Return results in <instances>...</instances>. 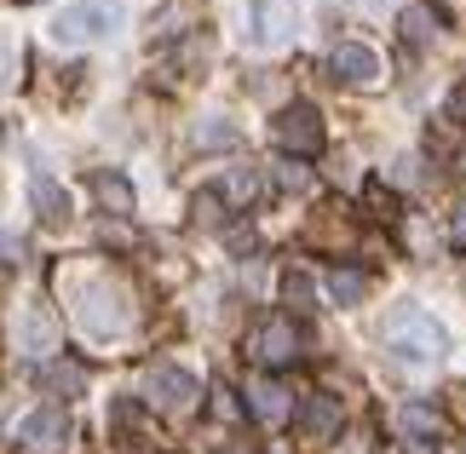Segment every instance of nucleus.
Here are the masks:
<instances>
[{"label":"nucleus","mask_w":466,"mask_h":454,"mask_svg":"<svg viewBox=\"0 0 466 454\" xmlns=\"http://www.w3.org/2000/svg\"><path fill=\"white\" fill-rule=\"evenodd\" d=\"M121 0H76V6L58 12V24H52V35H58L64 46H81V41H98V35H116L121 29Z\"/></svg>","instance_id":"3"},{"label":"nucleus","mask_w":466,"mask_h":454,"mask_svg":"<svg viewBox=\"0 0 466 454\" xmlns=\"http://www.w3.org/2000/svg\"><path fill=\"white\" fill-rule=\"evenodd\" d=\"M438 35V12L432 6H403V41L409 46H426Z\"/></svg>","instance_id":"17"},{"label":"nucleus","mask_w":466,"mask_h":454,"mask_svg":"<svg viewBox=\"0 0 466 454\" xmlns=\"http://www.w3.org/2000/svg\"><path fill=\"white\" fill-rule=\"evenodd\" d=\"M196 144H202V150H219V144H237V126H230V121H208V126H196Z\"/></svg>","instance_id":"20"},{"label":"nucleus","mask_w":466,"mask_h":454,"mask_svg":"<svg viewBox=\"0 0 466 454\" xmlns=\"http://www.w3.org/2000/svg\"><path fill=\"white\" fill-rule=\"evenodd\" d=\"M12 443H17V454H58L69 443V414L64 409H35V414H24L17 431H12Z\"/></svg>","instance_id":"4"},{"label":"nucleus","mask_w":466,"mask_h":454,"mask_svg":"<svg viewBox=\"0 0 466 454\" xmlns=\"http://www.w3.org/2000/svg\"><path fill=\"white\" fill-rule=\"evenodd\" d=\"M299 431H306L311 443H329L334 431H339V403L329 391H311L306 403H299Z\"/></svg>","instance_id":"12"},{"label":"nucleus","mask_w":466,"mask_h":454,"mask_svg":"<svg viewBox=\"0 0 466 454\" xmlns=\"http://www.w3.org/2000/svg\"><path fill=\"white\" fill-rule=\"evenodd\" d=\"M386 345L403 362H438L443 351H450V334H443V322L432 311H420V305H398V311L386 317Z\"/></svg>","instance_id":"1"},{"label":"nucleus","mask_w":466,"mask_h":454,"mask_svg":"<svg viewBox=\"0 0 466 454\" xmlns=\"http://www.w3.org/2000/svg\"><path fill=\"white\" fill-rule=\"evenodd\" d=\"M196 219H202V225H219V196H213V190L196 196Z\"/></svg>","instance_id":"24"},{"label":"nucleus","mask_w":466,"mask_h":454,"mask_svg":"<svg viewBox=\"0 0 466 454\" xmlns=\"http://www.w3.org/2000/svg\"><path fill=\"white\" fill-rule=\"evenodd\" d=\"M289 386H282V379H271V374H259L254 386H248V414H259L265 426H282L294 414V403H289Z\"/></svg>","instance_id":"11"},{"label":"nucleus","mask_w":466,"mask_h":454,"mask_svg":"<svg viewBox=\"0 0 466 454\" xmlns=\"http://www.w3.org/2000/svg\"><path fill=\"white\" fill-rule=\"evenodd\" d=\"M294 0H254L248 6V41L254 46H282L294 35Z\"/></svg>","instance_id":"8"},{"label":"nucleus","mask_w":466,"mask_h":454,"mask_svg":"<svg viewBox=\"0 0 466 454\" xmlns=\"http://www.w3.org/2000/svg\"><path fill=\"white\" fill-rule=\"evenodd\" d=\"M329 294H334V305H363L369 277L363 270H329Z\"/></svg>","instance_id":"16"},{"label":"nucleus","mask_w":466,"mask_h":454,"mask_svg":"<svg viewBox=\"0 0 466 454\" xmlns=\"http://www.w3.org/2000/svg\"><path fill=\"white\" fill-rule=\"evenodd\" d=\"M17 351H29V357H52V351H58V322H52L46 305H24V322H17Z\"/></svg>","instance_id":"10"},{"label":"nucleus","mask_w":466,"mask_h":454,"mask_svg":"<svg viewBox=\"0 0 466 454\" xmlns=\"http://www.w3.org/2000/svg\"><path fill=\"white\" fill-rule=\"evenodd\" d=\"M277 185H282V190H311V173L299 167V156H289V161L277 167Z\"/></svg>","instance_id":"21"},{"label":"nucleus","mask_w":466,"mask_h":454,"mask_svg":"<svg viewBox=\"0 0 466 454\" xmlns=\"http://www.w3.org/2000/svg\"><path fill=\"white\" fill-rule=\"evenodd\" d=\"M76 322H81V328L93 334V339L121 334V328L133 322L127 288H121V282H104V277H98V282H86V288H81V299H76Z\"/></svg>","instance_id":"2"},{"label":"nucleus","mask_w":466,"mask_h":454,"mask_svg":"<svg viewBox=\"0 0 466 454\" xmlns=\"http://www.w3.org/2000/svg\"><path fill=\"white\" fill-rule=\"evenodd\" d=\"M450 236H455V247H466V207L455 213V225H450Z\"/></svg>","instance_id":"27"},{"label":"nucleus","mask_w":466,"mask_h":454,"mask_svg":"<svg viewBox=\"0 0 466 454\" xmlns=\"http://www.w3.org/2000/svg\"><path fill=\"white\" fill-rule=\"evenodd\" d=\"M282 299H289V305H311V277L289 270V277H282Z\"/></svg>","instance_id":"22"},{"label":"nucleus","mask_w":466,"mask_h":454,"mask_svg":"<svg viewBox=\"0 0 466 454\" xmlns=\"http://www.w3.org/2000/svg\"><path fill=\"white\" fill-rule=\"evenodd\" d=\"M93 190H98L104 213H116V219H127V213H133V185L121 173H93Z\"/></svg>","instance_id":"14"},{"label":"nucleus","mask_w":466,"mask_h":454,"mask_svg":"<svg viewBox=\"0 0 466 454\" xmlns=\"http://www.w3.org/2000/svg\"><path fill=\"white\" fill-rule=\"evenodd\" d=\"M329 69L346 86H380V76H386V69H380V52L363 46V41H339L334 58H329Z\"/></svg>","instance_id":"9"},{"label":"nucleus","mask_w":466,"mask_h":454,"mask_svg":"<svg viewBox=\"0 0 466 454\" xmlns=\"http://www.w3.org/2000/svg\"><path fill=\"white\" fill-rule=\"evenodd\" d=\"M403 431H409L415 443H432L438 431H443V414H438L432 403H409V409H403Z\"/></svg>","instance_id":"15"},{"label":"nucleus","mask_w":466,"mask_h":454,"mask_svg":"<svg viewBox=\"0 0 466 454\" xmlns=\"http://www.w3.org/2000/svg\"><path fill=\"white\" fill-rule=\"evenodd\" d=\"M254 357L265 362V368H289V362L306 357V334H299V322L294 317H271V322H259V334H254Z\"/></svg>","instance_id":"6"},{"label":"nucleus","mask_w":466,"mask_h":454,"mask_svg":"<svg viewBox=\"0 0 466 454\" xmlns=\"http://www.w3.org/2000/svg\"><path fill=\"white\" fill-rule=\"evenodd\" d=\"M24 242H17V236H6V230H0V265H24Z\"/></svg>","instance_id":"25"},{"label":"nucleus","mask_w":466,"mask_h":454,"mask_svg":"<svg viewBox=\"0 0 466 454\" xmlns=\"http://www.w3.org/2000/svg\"><path fill=\"white\" fill-rule=\"evenodd\" d=\"M450 116H455V121H466V81L455 86V98H450Z\"/></svg>","instance_id":"26"},{"label":"nucleus","mask_w":466,"mask_h":454,"mask_svg":"<svg viewBox=\"0 0 466 454\" xmlns=\"http://www.w3.org/2000/svg\"><path fill=\"white\" fill-rule=\"evenodd\" d=\"M46 386L64 391V397H81L86 391V368H76V362H52V368H46Z\"/></svg>","instance_id":"19"},{"label":"nucleus","mask_w":466,"mask_h":454,"mask_svg":"<svg viewBox=\"0 0 466 454\" xmlns=\"http://www.w3.org/2000/svg\"><path fill=\"white\" fill-rule=\"evenodd\" d=\"M242 409H248V403H237V391H230V386H213V414H225V420H237Z\"/></svg>","instance_id":"23"},{"label":"nucleus","mask_w":466,"mask_h":454,"mask_svg":"<svg viewBox=\"0 0 466 454\" xmlns=\"http://www.w3.org/2000/svg\"><path fill=\"white\" fill-rule=\"evenodd\" d=\"M29 202H35V213H41L46 225H64V219H69V196L52 185L46 173H35V178H29Z\"/></svg>","instance_id":"13"},{"label":"nucleus","mask_w":466,"mask_h":454,"mask_svg":"<svg viewBox=\"0 0 466 454\" xmlns=\"http://www.w3.org/2000/svg\"><path fill=\"white\" fill-rule=\"evenodd\" d=\"M403 454H438V449H432V443H415V438H409V443H403Z\"/></svg>","instance_id":"28"},{"label":"nucleus","mask_w":466,"mask_h":454,"mask_svg":"<svg viewBox=\"0 0 466 454\" xmlns=\"http://www.w3.org/2000/svg\"><path fill=\"white\" fill-rule=\"evenodd\" d=\"M254 196H259V173H254V167H237V173L225 178V202H230V207H248Z\"/></svg>","instance_id":"18"},{"label":"nucleus","mask_w":466,"mask_h":454,"mask_svg":"<svg viewBox=\"0 0 466 454\" xmlns=\"http://www.w3.org/2000/svg\"><path fill=\"white\" fill-rule=\"evenodd\" d=\"M196 397H202V386H196L185 368H167V362H161V368L145 374V403L161 409V414H190Z\"/></svg>","instance_id":"5"},{"label":"nucleus","mask_w":466,"mask_h":454,"mask_svg":"<svg viewBox=\"0 0 466 454\" xmlns=\"http://www.w3.org/2000/svg\"><path fill=\"white\" fill-rule=\"evenodd\" d=\"M271 133H277V144L289 156H317L322 150V116H317V104H289V110L271 121Z\"/></svg>","instance_id":"7"}]
</instances>
